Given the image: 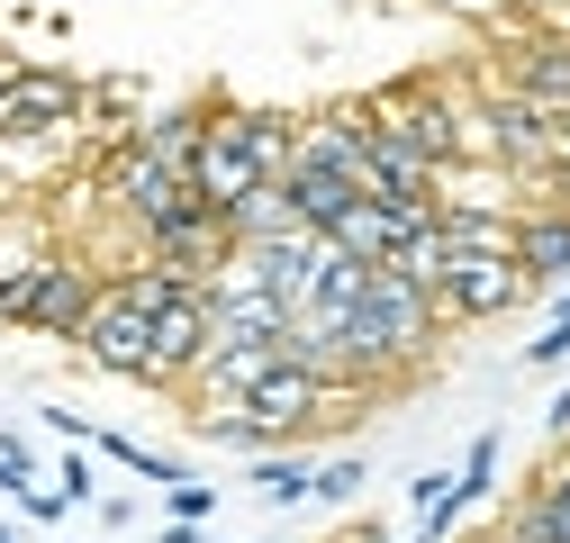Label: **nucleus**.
<instances>
[{"label": "nucleus", "instance_id": "f257e3e1", "mask_svg": "<svg viewBox=\"0 0 570 543\" xmlns=\"http://www.w3.org/2000/svg\"><path fill=\"white\" fill-rule=\"evenodd\" d=\"M453 335V317L435 308V290H416V282H399L390 263H372V290H363V308L344 317V372L335 381H390L399 363H416V354H435Z\"/></svg>", "mask_w": 570, "mask_h": 543}, {"label": "nucleus", "instance_id": "4be33fe9", "mask_svg": "<svg viewBox=\"0 0 570 543\" xmlns=\"http://www.w3.org/2000/svg\"><path fill=\"white\" fill-rule=\"evenodd\" d=\"M489 471H498V435H480V444H471V462H462V490H471V498L489 490Z\"/></svg>", "mask_w": 570, "mask_h": 543}, {"label": "nucleus", "instance_id": "a211bd4d", "mask_svg": "<svg viewBox=\"0 0 570 543\" xmlns=\"http://www.w3.org/2000/svg\"><path fill=\"white\" fill-rule=\"evenodd\" d=\"M254 490L272 507H299V498H317V471L308 462H254Z\"/></svg>", "mask_w": 570, "mask_h": 543}, {"label": "nucleus", "instance_id": "412c9836", "mask_svg": "<svg viewBox=\"0 0 570 543\" xmlns=\"http://www.w3.org/2000/svg\"><path fill=\"white\" fill-rule=\"evenodd\" d=\"M164 507H173V516H190V525H199V516H208V507H218V490H199V481H173V490H164Z\"/></svg>", "mask_w": 570, "mask_h": 543}, {"label": "nucleus", "instance_id": "473e14b6", "mask_svg": "<svg viewBox=\"0 0 570 543\" xmlns=\"http://www.w3.org/2000/svg\"><path fill=\"white\" fill-rule=\"evenodd\" d=\"M561 164H570V118H561Z\"/></svg>", "mask_w": 570, "mask_h": 543}, {"label": "nucleus", "instance_id": "6e6552de", "mask_svg": "<svg viewBox=\"0 0 570 543\" xmlns=\"http://www.w3.org/2000/svg\"><path fill=\"white\" fill-rule=\"evenodd\" d=\"M73 345H82L100 372H127V381H136V372H146V345H155V308H136V290L109 282L100 308H91V326L73 335Z\"/></svg>", "mask_w": 570, "mask_h": 543}, {"label": "nucleus", "instance_id": "9d476101", "mask_svg": "<svg viewBox=\"0 0 570 543\" xmlns=\"http://www.w3.org/2000/svg\"><path fill=\"white\" fill-rule=\"evenodd\" d=\"M82 82L73 73H28L19 63V82H10V100H0V136H46V127H73L82 118Z\"/></svg>", "mask_w": 570, "mask_h": 543}, {"label": "nucleus", "instance_id": "2f4dec72", "mask_svg": "<svg viewBox=\"0 0 570 543\" xmlns=\"http://www.w3.org/2000/svg\"><path fill=\"white\" fill-rule=\"evenodd\" d=\"M552 28H561V37H570V0H561V10H552Z\"/></svg>", "mask_w": 570, "mask_h": 543}, {"label": "nucleus", "instance_id": "7ed1b4c3", "mask_svg": "<svg viewBox=\"0 0 570 543\" xmlns=\"http://www.w3.org/2000/svg\"><path fill=\"white\" fill-rule=\"evenodd\" d=\"M100 290H109V282H100L82 254H28L19 272H0V317L73 345V335L91 326V308H100Z\"/></svg>", "mask_w": 570, "mask_h": 543}, {"label": "nucleus", "instance_id": "f8f14e48", "mask_svg": "<svg viewBox=\"0 0 570 543\" xmlns=\"http://www.w3.org/2000/svg\"><path fill=\"white\" fill-rule=\"evenodd\" d=\"M281 190H291V218H299V227H317V236H326V227H335V218L353 209V199H363V190H353V181H344L335 164H317V155H299Z\"/></svg>", "mask_w": 570, "mask_h": 543}, {"label": "nucleus", "instance_id": "393cba45", "mask_svg": "<svg viewBox=\"0 0 570 543\" xmlns=\"http://www.w3.org/2000/svg\"><path fill=\"white\" fill-rule=\"evenodd\" d=\"M63 507H73V498H63V490H19V516H37V525H55Z\"/></svg>", "mask_w": 570, "mask_h": 543}, {"label": "nucleus", "instance_id": "c756f323", "mask_svg": "<svg viewBox=\"0 0 570 543\" xmlns=\"http://www.w3.org/2000/svg\"><path fill=\"white\" fill-rule=\"evenodd\" d=\"M543 426H552V435H570V389L552 398V417H543Z\"/></svg>", "mask_w": 570, "mask_h": 543}, {"label": "nucleus", "instance_id": "a878e982", "mask_svg": "<svg viewBox=\"0 0 570 543\" xmlns=\"http://www.w3.org/2000/svg\"><path fill=\"white\" fill-rule=\"evenodd\" d=\"M46 426H55L63 444H100V426H91V417H73V407H46Z\"/></svg>", "mask_w": 570, "mask_h": 543}, {"label": "nucleus", "instance_id": "aec40b11", "mask_svg": "<svg viewBox=\"0 0 570 543\" xmlns=\"http://www.w3.org/2000/svg\"><path fill=\"white\" fill-rule=\"evenodd\" d=\"M0 490H10V498H19V490H37V462H28V444H19V435H0Z\"/></svg>", "mask_w": 570, "mask_h": 543}, {"label": "nucleus", "instance_id": "f03ea898", "mask_svg": "<svg viewBox=\"0 0 570 543\" xmlns=\"http://www.w3.org/2000/svg\"><path fill=\"white\" fill-rule=\"evenodd\" d=\"M372 118L399 136V146H416L435 172L453 164H489V118L471 91H453V73H407L390 91H372Z\"/></svg>", "mask_w": 570, "mask_h": 543}, {"label": "nucleus", "instance_id": "20e7f679", "mask_svg": "<svg viewBox=\"0 0 570 543\" xmlns=\"http://www.w3.org/2000/svg\"><path fill=\"white\" fill-rule=\"evenodd\" d=\"M480 118H489V164L508 172V181H525V190H534V181L561 164V118H552L534 91H517V82H508V91H489V100H480Z\"/></svg>", "mask_w": 570, "mask_h": 543}, {"label": "nucleus", "instance_id": "7c9ffc66", "mask_svg": "<svg viewBox=\"0 0 570 543\" xmlns=\"http://www.w3.org/2000/svg\"><path fill=\"white\" fill-rule=\"evenodd\" d=\"M344 543H390V534H381V525H353V534H344Z\"/></svg>", "mask_w": 570, "mask_h": 543}, {"label": "nucleus", "instance_id": "f3484780", "mask_svg": "<svg viewBox=\"0 0 570 543\" xmlns=\"http://www.w3.org/2000/svg\"><path fill=\"white\" fill-rule=\"evenodd\" d=\"M390 272L399 282H416V290H444V272H453V245H444V218H425L399 254H390Z\"/></svg>", "mask_w": 570, "mask_h": 543}, {"label": "nucleus", "instance_id": "ddd939ff", "mask_svg": "<svg viewBox=\"0 0 570 543\" xmlns=\"http://www.w3.org/2000/svg\"><path fill=\"white\" fill-rule=\"evenodd\" d=\"M517 263H525V282L534 290H552L561 272H570V209H525V227H517Z\"/></svg>", "mask_w": 570, "mask_h": 543}, {"label": "nucleus", "instance_id": "4468645a", "mask_svg": "<svg viewBox=\"0 0 570 543\" xmlns=\"http://www.w3.org/2000/svg\"><path fill=\"white\" fill-rule=\"evenodd\" d=\"M199 136H208V100H199V109H164V118H146L127 146L146 155V164H164V172H190V164H199Z\"/></svg>", "mask_w": 570, "mask_h": 543}, {"label": "nucleus", "instance_id": "5701e85b", "mask_svg": "<svg viewBox=\"0 0 570 543\" xmlns=\"http://www.w3.org/2000/svg\"><path fill=\"white\" fill-rule=\"evenodd\" d=\"M55 490L82 507V498H91V462H82V453H63V462H55Z\"/></svg>", "mask_w": 570, "mask_h": 543}, {"label": "nucleus", "instance_id": "cd10ccee", "mask_svg": "<svg viewBox=\"0 0 570 543\" xmlns=\"http://www.w3.org/2000/svg\"><path fill=\"white\" fill-rule=\"evenodd\" d=\"M444 10H462V19H498L508 0H444Z\"/></svg>", "mask_w": 570, "mask_h": 543}, {"label": "nucleus", "instance_id": "39448f33", "mask_svg": "<svg viewBox=\"0 0 570 543\" xmlns=\"http://www.w3.org/2000/svg\"><path fill=\"white\" fill-rule=\"evenodd\" d=\"M190 190H199L218 218H227V209H245V199L263 190V172H254V146H245V109H236V100H208V136H199Z\"/></svg>", "mask_w": 570, "mask_h": 543}, {"label": "nucleus", "instance_id": "9b49d317", "mask_svg": "<svg viewBox=\"0 0 570 543\" xmlns=\"http://www.w3.org/2000/svg\"><path fill=\"white\" fill-rule=\"evenodd\" d=\"M425 218H435V209H390V199H353V209H344L326 236H335L353 263H390V254H399V245H407Z\"/></svg>", "mask_w": 570, "mask_h": 543}, {"label": "nucleus", "instance_id": "0eeeda50", "mask_svg": "<svg viewBox=\"0 0 570 543\" xmlns=\"http://www.w3.org/2000/svg\"><path fill=\"white\" fill-rule=\"evenodd\" d=\"M208 345H218V317H208V290H181L164 317H155V345H146V389H190V372L208 363Z\"/></svg>", "mask_w": 570, "mask_h": 543}, {"label": "nucleus", "instance_id": "bb28decb", "mask_svg": "<svg viewBox=\"0 0 570 543\" xmlns=\"http://www.w3.org/2000/svg\"><path fill=\"white\" fill-rule=\"evenodd\" d=\"M534 190H543V199H552V209H570V164H552V172H543V181H534Z\"/></svg>", "mask_w": 570, "mask_h": 543}, {"label": "nucleus", "instance_id": "c85d7f7f", "mask_svg": "<svg viewBox=\"0 0 570 543\" xmlns=\"http://www.w3.org/2000/svg\"><path fill=\"white\" fill-rule=\"evenodd\" d=\"M561 0H508V19H552Z\"/></svg>", "mask_w": 570, "mask_h": 543}, {"label": "nucleus", "instance_id": "1a4fd4ad", "mask_svg": "<svg viewBox=\"0 0 570 543\" xmlns=\"http://www.w3.org/2000/svg\"><path fill=\"white\" fill-rule=\"evenodd\" d=\"M245 407H254V417L272 426V435H299V426H317L326 417V407H335V381L326 372H308V363H291V354H281L254 389H245Z\"/></svg>", "mask_w": 570, "mask_h": 543}, {"label": "nucleus", "instance_id": "b1692460", "mask_svg": "<svg viewBox=\"0 0 570 543\" xmlns=\"http://www.w3.org/2000/svg\"><path fill=\"white\" fill-rule=\"evenodd\" d=\"M353 490H363V462H326L317 471V498H353Z\"/></svg>", "mask_w": 570, "mask_h": 543}, {"label": "nucleus", "instance_id": "423d86ee", "mask_svg": "<svg viewBox=\"0 0 570 543\" xmlns=\"http://www.w3.org/2000/svg\"><path fill=\"white\" fill-rule=\"evenodd\" d=\"M525 299H534V282H525V263H508V254H453L444 290H435V308L453 326H489V317H508Z\"/></svg>", "mask_w": 570, "mask_h": 543}, {"label": "nucleus", "instance_id": "2eb2a0df", "mask_svg": "<svg viewBox=\"0 0 570 543\" xmlns=\"http://www.w3.org/2000/svg\"><path fill=\"white\" fill-rule=\"evenodd\" d=\"M517 91H534L552 118H570V37H525L517 46Z\"/></svg>", "mask_w": 570, "mask_h": 543}, {"label": "nucleus", "instance_id": "72a5a7b5", "mask_svg": "<svg viewBox=\"0 0 570 543\" xmlns=\"http://www.w3.org/2000/svg\"><path fill=\"white\" fill-rule=\"evenodd\" d=\"M0 543H19V525H0Z\"/></svg>", "mask_w": 570, "mask_h": 543}, {"label": "nucleus", "instance_id": "6ab92c4d", "mask_svg": "<svg viewBox=\"0 0 570 543\" xmlns=\"http://www.w3.org/2000/svg\"><path fill=\"white\" fill-rule=\"evenodd\" d=\"M570 354V290L552 299V317H543V335H534V345H525V372H552Z\"/></svg>", "mask_w": 570, "mask_h": 543}, {"label": "nucleus", "instance_id": "dca6fc26", "mask_svg": "<svg viewBox=\"0 0 570 543\" xmlns=\"http://www.w3.org/2000/svg\"><path fill=\"white\" fill-rule=\"evenodd\" d=\"M444 218V245L453 254H508L517 263V227L525 218H508V209H435Z\"/></svg>", "mask_w": 570, "mask_h": 543}]
</instances>
